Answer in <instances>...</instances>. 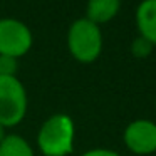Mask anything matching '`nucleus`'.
<instances>
[{
  "label": "nucleus",
  "mask_w": 156,
  "mask_h": 156,
  "mask_svg": "<svg viewBox=\"0 0 156 156\" xmlns=\"http://www.w3.org/2000/svg\"><path fill=\"white\" fill-rule=\"evenodd\" d=\"M76 126L71 116L59 112L42 122L37 133V146L44 156H67L74 149Z\"/></svg>",
  "instance_id": "1"
},
{
  "label": "nucleus",
  "mask_w": 156,
  "mask_h": 156,
  "mask_svg": "<svg viewBox=\"0 0 156 156\" xmlns=\"http://www.w3.org/2000/svg\"><path fill=\"white\" fill-rule=\"evenodd\" d=\"M67 49L72 57L81 64H91L98 61L102 52L101 27L86 17L74 20L67 30Z\"/></svg>",
  "instance_id": "2"
},
{
  "label": "nucleus",
  "mask_w": 156,
  "mask_h": 156,
  "mask_svg": "<svg viewBox=\"0 0 156 156\" xmlns=\"http://www.w3.org/2000/svg\"><path fill=\"white\" fill-rule=\"evenodd\" d=\"M27 91L19 77L0 76V124L14 128L27 114Z\"/></svg>",
  "instance_id": "3"
},
{
  "label": "nucleus",
  "mask_w": 156,
  "mask_h": 156,
  "mask_svg": "<svg viewBox=\"0 0 156 156\" xmlns=\"http://www.w3.org/2000/svg\"><path fill=\"white\" fill-rule=\"evenodd\" d=\"M34 37L27 24L14 17L0 19V55L20 59L32 49Z\"/></svg>",
  "instance_id": "4"
},
{
  "label": "nucleus",
  "mask_w": 156,
  "mask_h": 156,
  "mask_svg": "<svg viewBox=\"0 0 156 156\" xmlns=\"http://www.w3.org/2000/svg\"><path fill=\"white\" fill-rule=\"evenodd\" d=\"M124 146L138 156L156 153V122L151 119H134L122 133Z\"/></svg>",
  "instance_id": "5"
},
{
  "label": "nucleus",
  "mask_w": 156,
  "mask_h": 156,
  "mask_svg": "<svg viewBox=\"0 0 156 156\" xmlns=\"http://www.w3.org/2000/svg\"><path fill=\"white\" fill-rule=\"evenodd\" d=\"M134 19L139 37L146 39L156 47V0H141Z\"/></svg>",
  "instance_id": "6"
},
{
  "label": "nucleus",
  "mask_w": 156,
  "mask_h": 156,
  "mask_svg": "<svg viewBox=\"0 0 156 156\" xmlns=\"http://www.w3.org/2000/svg\"><path fill=\"white\" fill-rule=\"evenodd\" d=\"M121 10V0H87L86 5V19L92 24L99 25L108 24Z\"/></svg>",
  "instance_id": "7"
},
{
  "label": "nucleus",
  "mask_w": 156,
  "mask_h": 156,
  "mask_svg": "<svg viewBox=\"0 0 156 156\" xmlns=\"http://www.w3.org/2000/svg\"><path fill=\"white\" fill-rule=\"evenodd\" d=\"M0 156H35L32 146L19 134H7L0 143Z\"/></svg>",
  "instance_id": "8"
},
{
  "label": "nucleus",
  "mask_w": 156,
  "mask_h": 156,
  "mask_svg": "<svg viewBox=\"0 0 156 156\" xmlns=\"http://www.w3.org/2000/svg\"><path fill=\"white\" fill-rule=\"evenodd\" d=\"M153 49H154V45H153L151 42H148L146 39L139 37V35L131 42V54L134 55L136 59H144V57H148V55H151Z\"/></svg>",
  "instance_id": "9"
},
{
  "label": "nucleus",
  "mask_w": 156,
  "mask_h": 156,
  "mask_svg": "<svg viewBox=\"0 0 156 156\" xmlns=\"http://www.w3.org/2000/svg\"><path fill=\"white\" fill-rule=\"evenodd\" d=\"M19 59L10 55H0V76L4 77H17Z\"/></svg>",
  "instance_id": "10"
},
{
  "label": "nucleus",
  "mask_w": 156,
  "mask_h": 156,
  "mask_svg": "<svg viewBox=\"0 0 156 156\" xmlns=\"http://www.w3.org/2000/svg\"><path fill=\"white\" fill-rule=\"evenodd\" d=\"M81 156H121V154L108 148H94V149H89V151L82 153Z\"/></svg>",
  "instance_id": "11"
},
{
  "label": "nucleus",
  "mask_w": 156,
  "mask_h": 156,
  "mask_svg": "<svg viewBox=\"0 0 156 156\" xmlns=\"http://www.w3.org/2000/svg\"><path fill=\"white\" fill-rule=\"evenodd\" d=\"M5 136H7V134H5V128H4L2 124H0V143L4 141V138H5Z\"/></svg>",
  "instance_id": "12"
}]
</instances>
